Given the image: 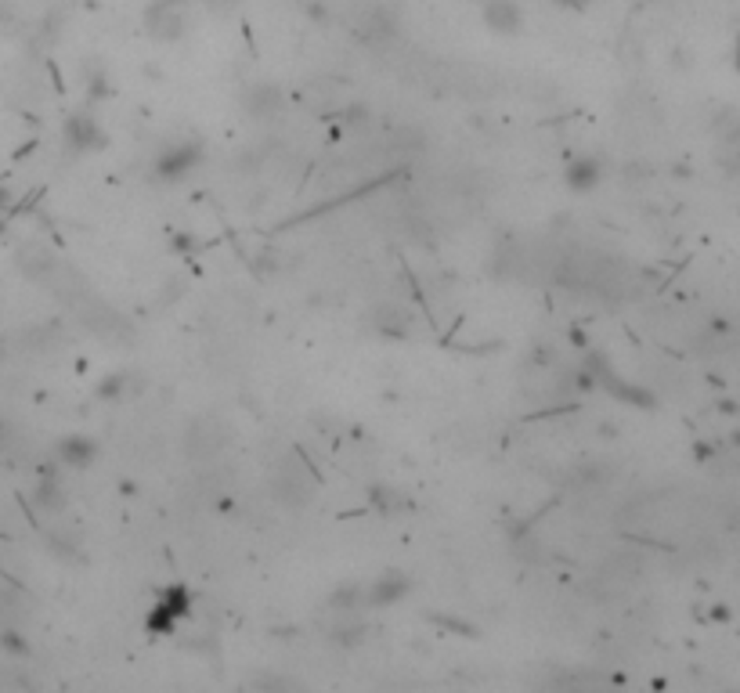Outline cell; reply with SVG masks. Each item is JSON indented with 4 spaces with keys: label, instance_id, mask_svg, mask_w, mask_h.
<instances>
[{
    "label": "cell",
    "instance_id": "cell-5",
    "mask_svg": "<svg viewBox=\"0 0 740 693\" xmlns=\"http://www.w3.org/2000/svg\"><path fill=\"white\" fill-rule=\"evenodd\" d=\"M372 325H376V332H383L390 339H405L416 332V314L401 304H379L372 311Z\"/></svg>",
    "mask_w": 740,
    "mask_h": 693
},
{
    "label": "cell",
    "instance_id": "cell-11",
    "mask_svg": "<svg viewBox=\"0 0 740 693\" xmlns=\"http://www.w3.org/2000/svg\"><path fill=\"white\" fill-rule=\"evenodd\" d=\"M33 506L44 510L47 517H58L65 510V492H61V484L54 480V473H44L40 484L33 488Z\"/></svg>",
    "mask_w": 740,
    "mask_h": 693
},
{
    "label": "cell",
    "instance_id": "cell-17",
    "mask_svg": "<svg viewBox=\"0 0 740 693\" xmlns=\"http://www.w3.org/2000/svg\"><path fill=\"white\" fill-rule=\"evenodd\" d=\"M15 22V0H0V29Z\"/></svg>",
    "mask_w": 740,
    "mask_h": 693
},
{
    "label": "cell",
    "instance_id": "cell-13",
    "mask_svg": "<svg viewBox=\"0 0 740 693\" xmlns=\"http://www.w3.org/2000/svg\"><path fill=\"white\" fill-rule=\"evenodd\" d=\"M599 174H603L599 159L581 156V159H574V163L567 167V188H574V192H589V188H596V184H599Z\"/></svg>",
    "mask_w": 740,
    "mask_h": 693
},
{
    "label": "cell",
    "instance_id": "cell-16",
    "mask_svg": "<svg viewBox=\"0 0 740 693\" xmlns=\"http://www.w3.org/2000/svg\"><path fill=\"white\" fill-rule=\"evenodd\" d=\"M0 650H4L8 657H22V661L33 654L29 643H26V636L15 632V629H0Z\"/></svg>",
    "mask_w": 740,
    "mask_h": 693
},
{
    "label": "cell",
    "instance_id": "cell-20",
    "mask_svg": "<svg viewBox=\"0 0 740 693\" xmlns=\"http://www.w3.org/2000/svg\"><path fill=\"white\" fill-rule=\"evenodd\" d=\"M4 437H8V427H4V423H0V444H4Z\"/></svg>",
    "mask_w": 740,
    "mask_h": 693
},
{
    "label": "cell",
    "instance_id": "cell-15",
    "mask_svg": "<svg viewBox=\"0 0 740 693\" xmlns=\"http://www.w3.org/2000/svg\"><path fill=\"white\" fill-rule=\"evenodd\" d=\"M329 607L340 610V614H354L358 607H365V596H362V585H344L329 596Z\"/></svg>",
    "mask_w": 740,
    "mask_h": 693
},
{
    "label": "cell",
    "instance_id": "cell-9",
    "mask_svg": "<svg viewBox=\"0 0 740 693\" xmlns=\"http://www.w3.org/2000/svg\"><path fill=\"white\" fill-rule=\"evenodd\" d=\"M65 142H69L73 149H102L105 134L94 123V116L80 112V116H69V123H65Z\"/></svg>",
    "mask_w": 740,
    "mask_h": 693
},
{
    "label": "cell",
    "instance_id": "cell-12",
    "mask_svg": "<svg viewBox=\"0 0 740 693\" xmlns=\"http://www.w3.org/2000/svg\"><path fill=\"white\" fill-rule=\"evenodd\" d=\"M195 163H199V149L195 145H177V149H167L159 156V174L174 181V177H184Z\"/></svg>",
    "mask_w": 740,
    "mask_h": 693
},
{
    "label": "cell",
    "instance_id": "cell-19",
    "mask_svg": "<svg viewBox=\"0 0 740 693\" xmlns=\"http://www.w3.org/2000/svg\"><path fill=\"white\" fill-rule=\"evenodd\" d=\"M8 358V343H4V336H0V362Z\"/></svg>",
    "mask_w": 740,
    "mask_h": 693
},
{
    "label": "cell",
    "instance_id": "cell-18",
    "mask_svg": "<svg viewBox=\"0 0 740 693\" xmlns=\"http://www.w3.org/2000/svg\"><path fill=\"white\" fill-rule=\"evenodd\" d=\"M210 8H217V12H224V8H235V0H210Z\"/></svg>",
    "mask_w": 740,
    "mask_h": 693
},
{
    "label": "cell",
    "instance_id": "cell-2",
    "mask_svg": "<svg viewBox=\"0 0 740 693\" xmlns=\"http://www.w3.org/2000/svg\"><path fill=\"white\" fill-rule=\"evenodd\" d=\"M145 29L152 40L159 44H174L188 33V12L181 0H156V4L145 12Z\"/></svg>",
    "mask_w": 740,
    "mask_h": 693
},
{
    "label": "cell",
    "instance_id": "cell-1",
    "mask_svg": "<svg viewBox=\"0 0 740 693\" xmlns=\"http://www.w3.org/2000/svg\"><path fill=\"white\" fill-rule=\"evenodd\" d=\"M272 495L289 506V510H300L311 502V480H307V469L293 459H279L272 466Z\"/></svg>",
    "mask_w": 740,
    "mask_h": 693
},
{
    "label": "cell",
    "instance_id": "cell-8",
    "mask_svg": "<svg viewBox=\"0 0 740 693\" xmlns=\"http://www.w3.org/2000/svg\"><path fill=\"white\" fill-rule=\"evenodd\" d=\"M54 455H58L61 466H77V469H84V466L94 462L98 444H94L91 437H84V434H69V437H61V441L54 444Z\"/></svg>",
    "mask_w": 740,
    "mask_h": 693
},
{
    "label": "cell",
    "instance_id": "cell-14",
    "mask_svg": "<svg viewBox=\"0 0 740 693\" xmlns=\"http://www.w3.org/2000/svg\"><path fill=\"white\" fill-rule=\"evenodd\" d=\"M390 156H412V152H423L427 149V134L423 130H416V126H401V130H394V137H390Z\"/></svg>",
    "mask_w": 740,
    "mask_h": 693
},
{
    "label": "cell",
    "instance_id": "cell-4",
    "mask_svg": "<svg viewBox=\"0 0 740 693\" xmlns=\"http://www.w3.org/2000/svg\"><path fill=\"white\" fill-rule=\"evenodd\" d=\"M481 15H484V26L499 37H516L524 29V12L516 0H484Z\"/></svg>",
    "mask_w": 740,
    "mask_h": 693
},
{
    "label": "cell",
    "instance_id": "cell-6",
    "mask_svg": "<svg viewBox=\"0 0 740 693\" xmlns=\"http://www.w3.org/2000/svg\"><path fill=\"white\" fill-rule=\"evenodd\" d=\"M397 29H401L397 15L390 8H383V4H372L365 12V19L358 22V37L369 40V44H390L397 37Z\"/></svg>",
    "mask_w": 740,
    "mask_h": 693
},
{
    "label": "cell",
    "instance_id": "cell-7",
    "mask_svg": "<svg viewBox=\"0 0 740 693\" xmlns=\"http://www.w3.org/2000/svg\"><path fill=\"white\" fill-rule=\"evenodd\" d=\"M405 592H409V578L401 575V571H386V575H379L369 589L362 585L365 607H394L397 599H405Z\"/></svg>",
    "mask_w": 740,
    "mask_h": 693
},
{
    "label": "cell",
    "instance_id": "cell-3",
    "mask_svg": "<svg viewBox=\"0 0 740 693\" xmlns=\"http://www.w3.org/2000/svg\"><path fill=\"white\" fill-rule=\"evenodd\" d=\"M224 444H228V434L217 420H199L195 427H188V437H184V452L195 462H210Z\"/></svg>",
    "mask_w": 740,
    "mask_h": 693
},
{
    "label": "cell",
    "instance_id": "cell-10",
    "mask_svg": "<svg viewBox=\"0 0 740 693\" xmlns=\"http://www.w3.org/2000/svg\"><path fill=\"white\" fill-rule=\"evenodd\" d=\"M279 109H282V91L279 87L256 84V87L246 91V112H249V119H272V116H279Z\"/></svg>",
    "mask_w": 740,
    "mask_h": 693
}]
</instances>
